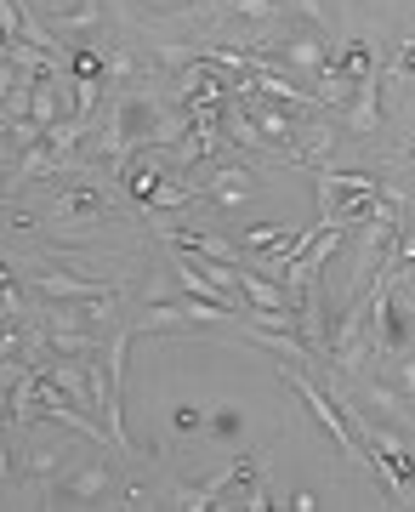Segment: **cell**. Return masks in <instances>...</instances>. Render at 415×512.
I'll list each match as a JSON object with an SVG mask.
<instances>
[{
	"label": "cell",
	"mask_w": 415,
	"mask_h": 512,
	"mask_svg": "<svg viewBox=\"0 0 415 512\" xmlns=\"http://www.w3.org/2000/svg\"><path fill=\"white\" fill-rule=\"evenodd\" d=\"M313 177H319V211H325L336 228H359L370 211L381 205V177H370V171H336V165H313Z\"/></svg>",
	"instance_id": "cell-1"
},
{
	"label": "cell",
	"mask_w": 415,
	"mask_h": 512,
	"mask_svg": "<svg viewBox=\"0 0 415 512\" xmlns=\"http://www.w3.org/2000/svg\"><path fill=\"white\" fill-rule=\"evenodd\" d=\"M279 376H285V382L296 387V393H302V404L313 410V421L325 427V433H330V444H336V450H342L347 461H359V467H376V456H370V450H364V439L353 433V421L342 416V404H336V399H325V393H319V387L307 382V376H302L296 365H279Z\"/></svg>",
	"instance_id": "cell-2"
},
{
	"label": "cell",
	"mask_w": 415,
	"mask_h": 512,
	"mask_svg": "<svg viewBox=\"0 0 415 512\" xmlns=\"http://www.w3.org/2000/svg\"><path fill=\"white\" fill-rule=\"evenodd\" d=\"M29 291L40 302H103V296H120V279H80V274H29Z\"/></svg>",
	"instance_id": "cell-3"
},
{
	"label": "cell",
	"mask_w": 415,
	"mask_h": 512,
	"mask_svg": "<svg viewBox=\"0 0 415 512\" xmlns=\"http://www.w3.org/2000/svg\"><path fill=\"white\" fill-rule=\"evenodd\" d=\"M109 490H114V473L103 467V461H86V467L57 473L52 484H46V495H52V501H63V507H91V501H103Z\"/></svg>",
	"instance_id": "cell-4"
},
{
	"label": "cell",
	"mask_w": 415,
	"mask_h": 512,
	"mask_svg": "<svg viewBox=\"0 0 415 512\" xmlns=\"http://www.w3.org/2000/svg\"><path fill=\"white\" fill-rule=\"evenodd\" d=\"M199 188V200L205 205H217V211H234V205H245V200H256V171L251 165H217L205 183H194Z\"/></svg>",
	"instance_id": "cell-5"
},
{
	"label": "cell",
	"mask_w": 415,
	"mask_h": 512,
	"mask_svg": "<svg viewBox=\"0 0 415 512\" xmlns=\"http://www.w3.org/2000/svg\"><path fill=\"white\" fill-rule=\"evenodd\" d=\"M273 63H285L290 74H307V80H319V69L330 63L325 29H302V35H285L279 46H273Z\"/></svg>",
	"instance_id": "cell-6"
},
{
	"label": "cell",
	"mask_w": 415,
	"mask_h": 512,
	"mask_svg": "<svg viewBox=\"0 0 415 512\" xmlns=\"http://www.w3.org/2000/svg\"><path fill=\"white\" fill-rule=\"evenodd\" d=\"M256 461V456H251ZM251 461H234L228 473L205 478V484H171V507H188V512H205V507H222V495L234 490L239 478H251Z\"/></svg>",
	"instance_id": "cell-7"
},
{
	"label": "cell",
	"mask_w": 415,
	"mask_h": 512,
	"mask_svg": "<svg viewBox=\"0 0 415 512\" xmlns=\"http://www.w3.org/2000/svg\"><path fill=\"white\" fill-rule=\"evenodd\" d=\"M342 114H347V131H353V137H376L381 131V69L353 86V97H347Z\"/></svg>",
	"instance_id": "cell-8"
},
{
	"label": "cell",
	"mask_w": 415,
	"mask_h": 512,
	"mask_svg": "<svg viewBox=\"0 0 415 512\" xmlns=\"http://www.w3.org/2000/svg\"><path fill=\"white\" fill-rule=\"evenodd\" d=\"M336 69H342L347 80L359 86V80H370V74L381 69V46H376V40H364V35H359V40H347L342 52H336Z\"/></svg>",
	"instance_id": "cell-9"
},
{
	"label": "cell",
	"mask_w": 415,
	"mask_h": 512,
	"mask_svg": "<svg viewBox=\"0 0 415 512\" xmlns=\"http://www.w3.org/2000/svg\"><path fill=\"white\" fill-rule=\"evenodd\" d=\"M290 234H296V228H279V222H251V228L239 234V245H245V251H279Z\"/></svg>",
	"instance_id": "cell-10"
},
{
	"label": "cell",
	"mask_w": 415,
	"mask_h": 512,
	"mask_svg": "<svg viewBox=\"0 0 415 512\" xmlns=\"http://www.w3.org/2000/svg\"><path fill=\"white\" fill-rule=\"evenodd\" d=\"M387 69H393V74H415V35H404L393 52H387Z\"/></svg>",
	"instance_id": "cell-11"
},
{
	"label": "cell",
	"mask_w": 415,
	"mask_h": 512,
	"mask_svg": "<svg viewBox=\"0 0 415 512\" xmlns=\"http://www.w3.org/2000/svg\"><path fill=\"white\" fill-rule=\"evenodd\" d=\"M171 421H177L182 433H199V427H205V416H199L194 404H182V410H177V416H171Z\"/></svg>",
	"instance_id": "cell-12"
},
{
	"label": "cell",
	"mask_w": 415,
	"mask_h": 512,
	"mask_svg": "<svg viewBox=\"0 0 415 512\" xmlns=\"http://www.w3.org/2000/svg\"><path fill=\"white\" fill-rule=\"evenodd\" d=\"M211 427H217V433H239V416H234V410H217V416H211Z\"/></svg>",
	"instance_id": "cell-13"
},
{
	"label": "cell",
	"mask_w": 415,
	"mask_h": 512,
	"mask_svg": "<svg viewBox=\"0 0 415 512\" xmlns=\"http://www.w3.org/2000/svg\"><path fill=\"white\" fill-rule=\"evenodd\" d=\"M6 194H12V183H6V165H0V200H6Z\"/></svg>",
	"instance_id": "cell-14"
}]
</instances>
